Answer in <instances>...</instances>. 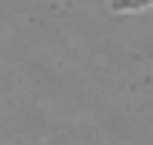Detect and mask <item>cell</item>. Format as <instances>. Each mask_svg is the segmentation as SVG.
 Segmentation results:
<instances>
[{"label": "cell", "instance_id": "6da1fadb", "mask_svg": "<svg viewBox=\"0 0 153 145\" xmlns=\"http://www.w3.org/2000/svg\"><path fill=\"white\" fill-rule=\"evenodd\" d=\"M146 7H153V0H109L113 15H135V11H146Z\"/></svg>", "mask_w": 153, "mask_h": 145}]
</instances>
